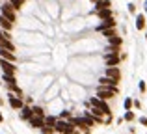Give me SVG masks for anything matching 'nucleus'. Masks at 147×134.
<instances>
[{
    "label": "nucleus",
    "instance_id": "obj_16",
    "mask_svg": "<svg viewBox=\"0 0 147 134\" xmlns=\"http://www.w3.org/2000/svg\"><path fill=\"white\" fill-rule=\"evenodd\" d=\"M136 28H138V30H144V28H145V17H144L142 13L136 17Z\"/></svg>",
    "mask_w": 147,
    "mask_h": 134
},
{
    "label": "nucleus",
    "instance_id": "obj_13",
    "mask_svg": "<svg viewBox=\"0 0 147 134\" xmlns=\"http://www.w3.org/2000/svg\"><path fill=\"white\" fill-rule=\"evenodd\" d=\"M0 58L7 60V62H15V56L11 54V51H6V48H0Z\"/></svg>",
    "mask_w": 147,
    "mask_h": 134
},
{
    "label": "nucleus",
    "instance_id": "obj_20",
    "mask_svg": "<svg viewBox=\"0 0 147 134\" xmlns=\"http://www.w3.org/2000/svg\"><path fill=\"white\" fill-rule=\"evenodd\" d=\"M82 121H84V125H86V127H93V125H95V119L90 116V114H86V116L82 117Z\"/></svg>",
    "mask_w": 147,
    "mask_h": 134
},
{
    "label": "nucleus",
    "instance_id": "obj_21",
    "mask_svg": "<svg viewBox=\"0 0 147 134\" xmlns=\"http://www.w3.org/2000/svg\"><path fill=\"white\" fill-rule=\"evenodd\" d=\"M7 2H9L11 6L15 7V9H21V7H22V2H24V0H7Z\"/></svg>",
    "mask_w": 147,
    "mask_h": 134
},
{
    "label": "nucleus",
    "instance_id": "obj_15",
    "mask_svg": "<svg viewBox=\"0 0 147 134\" xmlns=\"http://www.w3.org/2000/svg\"><path fill=\"white\" fill-rule=\"evenodd\" d=\"M104 7H110V0H97L95 2V9H104Z\"/></svg>",
    "mask_w": 147,
    "mask_h": 134
},
{
    "label": "nucleus",
    "instance_id": "obj_24",
    "mask_svg": "<svg viewBox=\"0 0 147 134\" xmlns=\"http://www.w3.org/2000/svg\"><path fill=\"white\" fill-rule=\"evenodd\" d=\"M43 134H50V132H54V127H50V125H43Z\"/></svg>",
    "mask_w": 147,
    "mask_h": 134
},
{
    "label": "nucleus",
    "instance_id": "obj_8",
    "mask_svg": "<svg viewBox=\"0 0 147 134\" xmlns=\"http://www.w3.org/2000/svg\"><path fill=\"white\" fill-rule=\"evenodd\" d=\"M115 26V22H114V19L112 17H108V19H102V22L97 26V30L100 32V30H106V28H114Z\"/></svg>",
    "mask_w": 147,
    "mask_h": 134
},
{
    "label": "nucleus",
    "instance_id": "obj_11",
    "mask_svg": "<svg viewBox=\"0 0 147 134\" xmlns=\"http://www.w3.org/2000/svg\"><path fill=\"white\" fill-rule=\"evenodd\" d=\"M99 84H100V86H106V88H115V86H117V80L110 78V76H104V78L99 80Z\"/></svg>",
    "mask_w": 147,
    "mask_h": 134
},
{
    "label": "nucleus",
    "instance_id": "obj_30",
    "mask_svg": "<svg viewBox=\"0 0 147 134\" xmlns=\"http://www.w3.org/2000/svg\"><path fill=\"white\" fill-rule=\"evenodd\" d=\"M140 123H142V125H147V119H145V117H142V119H140Z\"/></svg>",
    "mask_w": 147,
    "mask_h": 134
},
{
    "label": "nucleus",
    "instance_id": "obj_3",
    "mask_svg": "<svg viewBox=\"0 0 147 134\" xmlns=\"http://www.w3.org/2000/svg\"><path fill=\"white\" fill-rule=\"evenodd\" d=\"M0 13H2L6 19H9L11 22H15V19H17V15H15V7L11 6L9 2H6L4 6H0Z\"/></svg>",
    "mask_w": 147,
    "mask_h": 134
},
{
    "label": "nucleus",
    "instance_id": "obj_12",
    "mask_svg": "<svg viewBox=\"0 0 147 134\" xmlns=\"http://www.w3.org/2000/svg\"><path fill=\"white\" fill-rule=\"evenodd\" d=\"M0 26H2V30H7V32H9L11 26H13V22H11L9 19H6L4 15H0Z\"/></svg>",
    "mask_w": 147,
    "mask_h": 134
},
{
    "label": "nucleus",
    "instance_id": "obj_6",
    "mask_svg": "<svg viewBox=\"0 0 147 134\" xmlns=\"http://www.w3.org/2000/svg\"><path fill=\"white\" fill-rule=\"evenodd\" d=\"M30 125H32V127H36V129H41L45 125L43 116H36V114H32V117H30Z\"/></svg>",
    "mask_w": 147,
    "mask_h": 134
},
{
    "label": "nucleus",
    "instance_id": "obj_1",
    "mask_svg": "<svg viewBox=\"0 0 147 134\" xmlns=\"http://www.w3.org/2000/svg\"><path fill=\"white\" fill-rule=\"evenodd\" d=\"M54 131H58V132H61V134H71L73 131H75V125H73L71 121L60 119V121H56V125H54Z\"/></svg>",
    "mask_w": 147,
    "mask_h": 134
},
{
    "label": "nucleus",
    "instance_id": "obj_10",
    "mask_svg": "<svg viewBox=\"0 0 147 134\" xmlns=\"http://www.w3.org/2000/svg\"><path fill=\"white\" fill-rule=\"evenodd\" d=\"M106 76H110V78H114V80H119V76H121V73H119V69L117 67H106Z\"/></svg>",
    "mask_w": 147,
    "mask_h": 134
},
{
    "label": "nucleus",
    "instance_id": "obj_22",
    "mask_svg": "<svg viewBox=\"0 0 147 134\" xmlns=\"http://www.w3.org/2000/svg\"><path fill=\"white\" fill-rule=\"evenodd\" d=\"M108 41H110L114 47H119L121 45V37H117V36H114V37H108Z\"/></svg>",
    "mask_w": 147,
    "mask_h": 134
},
{
    "label": "nucleus",
    "instance_id": "obj_2",
    "mask_svg": "<svg viewBox=\"0 0 147 134\" xmlns=\"http://www.w3.org/2000/svg\"><path fill=\"white\" fill-rule=\"evenodd\" d=\"M115 93H117V88L99 86V90H97V97H99V99H102V101H108V99H112Z\"/></svg>",
    "mask_w": 147,
    "mask_h": 134
},
{
    "label": "nucleus",
    "instance_id": "obj_4",
    "mask_svg": "<svg viewBox=\"0 0 147 134\" xmlns=\"http://www.w3.org/2000/svg\"><path fill=\"white\" fill-rule=\"evenodd\" d=\"M91 106H95V108H99L100 112L104 114V116H110V108H108V104L102 101V99H99V97H91Z\"/></svg>",
    "mask_w": 147,
    "mask_h": 134
},
{
    "label": "nucleus",
    "instance_id": "obj_9",
    "mask_svg": "<svg viewBox=\"0 0 147 134\" xmlns=\"http://www.w3.org/2000/svg\"><path fill=\"white\" fill-rule=\"evenodd\" d=\"M119 56L117 54H114V52H108L106 54V63H108V67H114V65H117L119 63Z\"/></svg>",
    "mask_w": 147,
    "mask_h": 134
},
{
    "label": "nucleus",
    "instance_id": "obj_28",
    "mask_svg": "<svg viewBox=\"0 0 147 134\" xmlns=\"http://www.w3.org/2000/svg\"><path fill=\"white\" fill-rule=\"evenodd\" d=\"M130 106H132V101H130V99H127V101H125V108H127V110H129V108H130Z\"/></svg>",
    "mask_w": 147,
    "mask_h": 134
},
{
    "label": "nucleus",
    "instance_id": "obj_25",
    "mask_svg": "<svg viewBox=\"0 0 147 134\" xmlns=\"http://www.w3.org/2000/svg\"><path fill=\"white\" fill-rule=\"evenodd\" d=\"M32 114H36V116H43V108L36 106V108H32Z\"/></svg>",
    "mask_w": 147,
    "mask_h": 134
},
{
    "label": "nucleus",
    "instance_id": "obj_29",
    "mask_svg": "<svg viewBox=\"0 0 147 134\" xmlns=\"http://www.w3.org/2000/svg\"><path fill=\"white\" fill-rule=\"evenodd\" d=\"M129 11H130V13H134V11H136V6H134V4H130V6H129Z\"/></svg>",
    "mask_w": 147,
    "mask_h": 134
},
{
    "label": "nucleus",
    "instance_id": "obj_14",
    "mask_svg": "<svg viewBox=\"0 0 147 134\" xmlns=\"http://www.w3.org/2000/svg\"><path fill=\"white\" fill-rule=\"evenodd\" d=\"M86 114H90V116L93 117V119H97V121H99V119H102V116H104V114L100 112L99 108H95V106H93V108L90 110V112H86Z\"/></svg>",
    "mask_w": 147,
    "mask_h": 134
},
{
    "label": "nucleus",
    "instance_id": "obj_31",
    "mask_svg": "<svg viewBox=\"0 0 147 134\" xmlns=\"http://www.w3.org/2000/svg\"><path fill=\"white\" fill-rule=\"evenodd\" d=\"M0 121H2V114H0Z\"/></svg>",
    "mask_w": 147,
    "mask_h": 134
},
{
    "label": "nucleus",
    "instance_id": "obj_7",
    "mask_svg": "<svg viewBox=\"0 0 147 134\" xmlns=\"http://www.w3.org/2000/svg\"><path fill=\"white\" fill-rule=\"evenodd\" d=\"M0 48H6V51H11V52L15 51V47L9 41V37H4V36H0Z\"/></svg>",
    "mask_w": 147,
    "mask_h": 134
},
{
    "label": "nucleus",
    "instance_id": "obj_18",
    "mask_svg": "<svg viewBox=\"0 0 147 134\" xmlns=\"http://www.w3.org/2000/svg\"><path fill=\"white\" fill-rule=\"evenodd\" d=\"M97 13H99V17H100V19H108V17H112V9H110V7H104V9H99Z\"/></svg>",
    "mask_w": 147,
    "mask_h": 134
},
{
    "label": "nucleus",
    "instance_id": "obj_5",
    "mask_svg": "<svg viewBox=\"0 0 147 134\" xmlns=\"http://www.w3.org/2000/svg\"><path fill=\"white\" fill-rule=\"evenodd\" d=\"M0 65H2L4 73H7V75H13V73H15V65H13V62H7V60L0 58Z\"/></svg>",
    "mask_w": 147,
    "mask_h": 134
},
{
    "label": "nucleus",
    "instance_id": "obj_17",
    "mask_svg": "<svg viewBox=\"0 0 147 134\" xmlns=\"http://www.w3.org/2000/svg\"><path fill=\"white\" fill-rule=\"evenodd\" d=\"M21 117H22V119H30V117H32V108L22 106V108H21Z\"/></svg>",
    "mask_w": 147,
    "mask_h": 134
},
{
    "label": "nucleus",
    "instance_id": "obj_23",
    "mask_svg": "<svg viewBox=\"0 0 147 134\" xmlns=\"http://www.w3.org/2000/svg\"><path fill=\"white\" fill-rule=\"evenodd\" d=\"M100 32L104 34V37H114V36H115L114 28H106V30H100Z\"/></svg>",
    "mask_w": 147,
    "mask_h": 134
},
{
    "label": "nucleus",
    "instance_id": "obj_27",
    "mask_svg": "<svg viewBox=\"0 0 147 134\" xmlns=\"http://www.w3.org/2000/svg\"><path fill=\"white\" fill-rule=\"evenodd\" d=\"M125 119H127V121H132V119H134V114L127 110V114H125Z\"/></svg>",
    "mask_w": 147,
    "mask_h": 134
},
{
    "label": "nucleus",
    "instance_id": "obj_19",
    "mask_svg": "<svg viewBox=\"0 0 147 134\" xmlns=\"http://www.w3.org/2000/svg\"><path fill=\"white\" fill-rule=\"evenodd\" d=\"M9 104L13 106V108H22V101L19 97H9Z\"/></svg>",
    "mask_w": 147,
    "mask_h": 134
},
{
    "label": "nucleus",
    "instance_id": "obj_26",
    "mask_svg": "<svg viewBox=\"0 0 147 134\" xmlns=\"http://www.w3.org/2000/svg\"><path fill=\"white\" fill-rule=\"evenodd\" d=\"M45 125H50V127H54V125H56V119H54V117H47V119H45Z\"/></svg>",
    "mask_w": 147,
    "mask_h": 134
},
{
    "label": "nucleus",
    "instance_id": "obj_32",
    "mask_svg": "<svg viewBox=\"0 0 147 134\" xmlns=\"http://www.w3.org/2000/svg\"><path fill=\"white\" fill-rule=\"evenodd\" d=\"M91 2H97V0H91Z\"/></svg>",
    "mask_w": 147,
    "mask_h": 134
}]
</instances>
